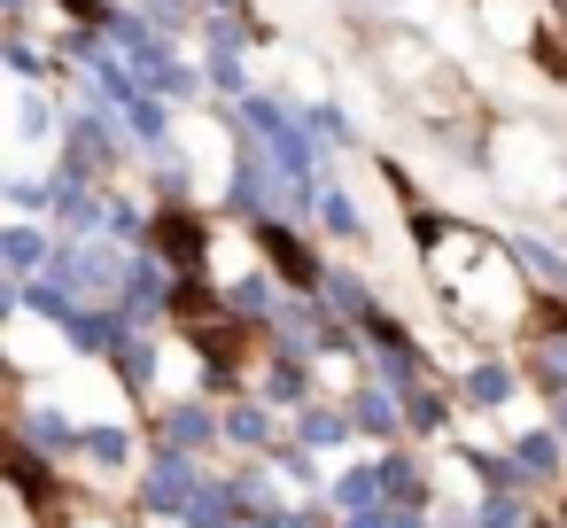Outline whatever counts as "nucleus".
Instances as JSON below:
<instances>
[{
    "mask_svg": "<svg viewBox=\"0 0 567 528\" xmlns=\"http://www.w3.org/2000/svg\"><path fill=\"white\" fill-rule=\"evenodd\" d=\"M210 474H203V458L195 451H172V443H156L148 458H141V474H133V497H141V513H156V520H179L187 505H195V489H203Z\"/></svg>",
    "mask_w": 567,
    "mask_h": 528,
    "instance_id": "f257e3e1",
    "label": "nucleus"
},
{
    "mask_svg": "<svg viewBox=\"0 0 567 528\" xmlns=\"http://www.w3.org/2000/svg\"><path fill=\"white\" fill-rule=\"evenodd\" d=\"M249 32H257V17H203V24H195V40H203V79H210V94H218L226 110L249 94Z\"/></svg>",
    "mask_w": 567,
    "mask_h": 528,
    "instance_id": "f03ea898",
    "label": "nucleus"
},
{
    "mask_svg": "<svg viewBox=\"0 0 567 528\" xmlns=\"http://www.w3.org/2000/svg\"><path fill=\"white\" fill-rule=\"evenodd\" d=\"M249 241H257V257L288 280V288H311L319 296V280H327V257L311 249V234L288 218V210H272V218H249Z\"/></svg>",
    "mask_w": 567,
    "mask_h": 528,
    "instance_id": "7ed1b4c3",
    "label": "nucleus"
},
{
    "mask_svg": "<svg viewBox=\"0 0 567 528\" xmlns=\"http://www.w3.org/2000/svg\"><path fill=\"white\" fill-rule=\"evenodd\" d=\"M210 218L195 210V203H164L156 210V241L148 249H164V265L172 272H187V280H210Z\"/></svg>",
    "mask_w": 567,
    "mask_h": 528,
    "instance_id": "20e7f679",
    "label": "nucleus"
},
{
    "mask_svg": "<svg viewBox=\"0 0 567 528\" xmlns=\"http://www.w3.org/2000/svg\"><path fill=\"white\" fill-rule=\"evenodd\" d=\"M17 443L63 466V458H79V443H86V427H79V420H71L63 404H40V396H24V404H17Z\"/></svg>",
    "mask_w": 567,
    "mask_h": 528,
    "instance_id": "39448f33",
    "label": "nucleus"
},
{
    "mask_svg": "<svg viewBox=\"0 0 567 528\" xmlns=\"http://www.w3.org/2000/svg\"><path fill=\"white\" fill-rule=\"evenodd\" d=\"M350 420H358L365 443H396V435H412V427H404V396H396L389 381H373V373H358V389H350Z\"/></svg>",
    "mask_w": 567,
    "mask_h": 528,
    "instance_id": "423d86ee",
    "label": "nucleus"
},
{
    "mask_svg": "<svg viewBox=\"0 0 567 528\" xmlns=\"http://www.w3.org/2000/svg\"><path fill=\"white\" fill-rule=\"evenodd\" d=\"M156 443H172V451H210V443H226V412H210L203 396H179L172 412H156Z\"/></svg>",
    "mask_w": 567,
    "mask_h": 528,
    "instance_id": "0eeeda50",
    "label": "nucleus"
},
{
    "mask_svg": "<svg viewBox=\"0 0 567 528\" xmlns=\"http://www.w3.org/2000/svg\"><path fill=\"white\" fill-rule=\"evenodd\" d=\"M110 373H117L133 396H148V389H156V373H164L156 334H148V327H117V342H110Z\"/></svg>",
    "mask_w": 567,
    "mask_h": 528,
    "instance_id": "6e6552de",
    "label": "nucleus"
},
{
    "mask_svg": "<svg viewBox=\"0 0 567 528\" xmlns=\"http://www.w3.org/2000/svg\"><path fill=\"white\" fill-rule=\"evenodd\" d=\"M55 257V234L40 218H17V226H0V265H9V280H40Z\"/></svg>",
    "mask_w": 567,
    "mask_h": 528,
    "instance_id": "1a4fd4ad",
    "label": "nucleus"
},
{
    "mask_svg": "<svg viewBox=\"0 0 567 528\" xmlns=\"http://www.w3.org/2000/svg\"><path fill=\"white\" fill-rule=\"evenodd\" d=\"M513 389H520V365H513V358H474V365H466V381H458L466 412H505V404H513Z\"/></svg>",
    "mask_w": 567,
    "mask_h": 528,
    "instance_id": "9d476101",
    "label": "nucleus"
},
{
    "mask_svg": "<svg viewBox=\"0 0 567 528\" xmlns=\"http://www.w3.org/2000/svg\"><path fill=\"white\" fill-rule=\"evenodd\" d=\"M226 443H234V451H241V458H265V451H272V443H280V427H272V404H265V396H257V389H249V396H234V404H226Z\"/></svg>",
    "mask_w": 567,
    "mask_h": 528,
    "instance_id": "9b49d317",
    "label": "nucleus"
},
{
    "mask_svg": "<svg viewBox=\"0 0 567 528\" xmlns=\"http://www.w3.org/2000/svg\"><path fill=\"white\" fill-rule=\"evenodd\" d=\"M373 458H381V489H389V505H404V513H427V497H435V482L420 474V458H412L404 443H381Z\"/></svg>",
    "mask_w": 567,
    "mask_h": 528,
    "instance_id": "f8f14e48",
    "label": "nucleus"
},
{
    "mask_svg": "<svg viewBox=\"0 0 567 528\" xmlns=\"http://www.w3.org/2000/svg\"><path fill=\"white\" fill-rule=\"evenodd\" d=\"M319 296H327V303H334V319H350V327H365V319L381 311V296H373V280H365L358 265H327Z\"/></svg>",
    "mask_w": 567,
    "mask_h": 528,
    "instance_id": "ddd939ff",
    "label": "nucleus"
},
{
    "mask_svg": "<svg viewBox=\"0 0 567 528\" xmlns=\"http://www.w3.org/2000/svg\"><path fill=\"white\" fill-rule=\"evenodd\" d=\"M296 443H311V451H342V443H358V420H350V404H303L296 412V427H288Z\"/></svg>",
    "mask_w": 567,
    "mask_h": 528,
    "instance_id": "4468645a",
    "label": "nucleus"
},
{
    "mask_svg": "<svg viewBox=\"0 0 567 528\" xmlns=\"http://www.w3.org/2000/svg\"><path fill=\"white\" fill-rule=\"evenodd\" d=\"M179 528H249V513H241V497H234V474H210V482L195 489V505L179 513Z\"/></svg>",
    "mask_w": 567,
    "mask_h": 528,
    "instance_id": "2eb2a0df",
    "label": "nucleus"
},
{
    "mask_svg": "<svg viewBox=\"0 0 567 528\" xmlns=\"http://www.w3.org/2000/svg\"><path fill=\"white\" fill-rule=\"evenodd\" d=\"M257 396H265V404H288V412H303V404H311V358H288V350H272V365H265Z\"/></svg>",
    "mask_w": 567,
    "mask_h": 528,
    "instance_id": "dca6fc26",
    "label": "nucleus"
},
{
    "mask_svg": "<svg viewBox=\"0 0 567 528\" xmlns=\"http://www.w3.org/2000/svg\"><path fill=\"white\" fill-rule=\"evenodd\" d=\"M79 458H86V466H102V474H125V466L141 458V443H133V427L94 420V427H86V443H79Z\"/></svg>",
    "mask_w": 567,
    "mask_h": 528,
    "instance_id": "f3484780",
    "label": "nucleus"
},
{
    "mask_svg": "<svg viewBox=\"0 0 567 528\" xmlns=\"http://www.w3.org/2000/svg\"><path fill=\"white\" fill-rule=\"evenodd\" d=\"M505 249H513V265L536 272L544 296H567V249H551V241H536V234H505Z\"/></svg>",
    "mask_w": 567,
    "mask_h": 528,
    "instance_id": "a211bd4d",
    "label": "nucleus"
},
{
    "mask_svg": "<svg viewBox=\"0 0 567 528\" xmlns=\"http://www.w3.org/2000/svg\"><path fill=\"white\" fill-rule=\"evenodd\" d=\"M17 141H24V148L63 141V110H55V94H48V86H24V94H17Z\"/></svg>",
    "mask_w": 567,
    "mask_h": 528,
    "instance_id": "6ab92c4d",
    "label": "nucleus"
},
{
    "mask_svg": "<svg viewBox=\"0 0 567 528\" xmlns=\"http://www.w3.org/2000/svg\"><path fill=\"white\" fill-rule=\"evenodd\" d=\"M513 458H520L536 482H559V466H567V435H559V427H520V435H513Z\"/></svg>",
    "mask_w": 567,
    "mask_h": 528,
    "instance_id": "aec40b11",
    "label": "nucleus"
},
{
    "mask_svg": "<svg viewBox=\"0 0 567 528\" xmlns=\"http://www.w3.org/2000/svg\"><path fill=\"white\" fill-rule=\"evenodd\" d=\"M311 218H319L311 234H334V241H365V210H358V203H350V187H334V179L319 187V210H311Z\"/></svg>",
    "mask_w": 567,
    "mask_h": 528,
    "instance_id": "412c9836",
    "label": "nucleus"
},
{
    "mask_svg": "<svg viewBox=\"0 0 567 528\" xmlns=\"http://www.w3.org/2000/svg\"><path fill=\"white\" fill-rule=\"evenodd\" d=\"M327 497H334V513H365V505H381V497H389V489H381V458L342 466V482H334Z\"/></svg>",
    "mask_w": 567,
    "mask_h": 528,
    "instance_id": "4be33fe9",
    "label": "nucleus"
},
{
    "mask_svg": "<svg viewBox=\"0 0 567 528\" xmlns=\"http://www.w3.org/2000/svg\"><path fill=\"white\" fill-rule=\"evenodd\" d=\"M466 528H536V513L520 505V489H482V505L466 513Z\"/></svg>",
    "mask_w": 567,
    "mask_h": 528,
    "instance_id": "5701e85b",
    "label": "nucleus"
},
{
    "mask_svg": "<svg viewBox=\"0 0 567 528\" xmlns=\"http://www.w3.org/2000/svg\"><path fill=\"white\" fill-rule=\"evenodd\" d=\"M404 427H412V435H443V427H451V396H443L435 381L412 389V396H404Z\"/></svg>",
    "mask_w": 567,
    "mask_h": 528,
    "instance_id": "b1692460",
    "label": "nucleus"
},
{
    "mask_svg": "<svg viewBox=\"0 0 567 528\" xmlns=\"http://www.w3.org/2000/svg\"><path fill=\"white\" fill-rule=\"evenodd\" d=\"M466 474H474L482 489H528V482H536L513 451H497V458H489V451H474V458H466Z\"/></svg>",
    "mask_w": 567,
    "mask_h": 528,
    "instance_id": "393cba45",
    "label": "nucleus"
},
{
    "mask_svg": "<svg viewBox=\"0 0 567 528\" xmlns=\"http://www.w3.org/2000/svg\"><path fill=\"white\" fill-rule=\"evenodd\" d=\"M528 381H536V389H544L551 404L567 396V334H559V342H536V350H528Z\"/></svg>",
    "mask_w": 567,
    "mask_h": 528,
    "instance_id": "a878e982",
    "label": "nucleus"
},
{
    "mask_svg": "<svg viewBox=\"0 0 567 528\" xmlns=\"http://www.w3.org/2000/svg\"><path fill=\"white\" fill-rule=\"evenodd\" d=\"M303 110H311V125H319V133H327L334 148H358V125H350V117H342L334 102H303Z\"/></svg>",
    "mask_w": 567,
    "mask_h": 528,
    "instance_id": "bb28decb",
    "label": "nucleus"
},
{
    "mask_svg": "<svg viewBox=\"0 0 567 528\" xmlns=\"http://www.w3.org/2000/svg\"><path fill=\"white\" fill-rule=\"evenodd\" d=\"M9 203H17V210H48V203H55V179H24V172H17V179H9Z\"/></svg>",
    "mask_w": 567,
    "mask_h": 528,
    "instance_id": "cd10ccee",
    "label": "nucleus"
},
{
    "mask_svg": "<svg viewBox=\"0 0 567 528\" xmlns=\"http://www.w3.org/2000/svg\"><path fill=\"white\" fill-rule=\"evenodd\" d=\"M55 9H63V24H110L117 0H55Z\"/></svg>",
    "mask_w": 567,
    "mask_h": 528,
    "instance_id": "c85d7f7f",
    "label": "nucleus"
},
{
    "mask_svg": "<svg viewBox=\"0 0 567 528\" xmlns=\"http://www.w3.org/2000/svg\"><path fill=\"white\" fill-rule=\"evenodd\" d=\"M249 528H327V520H319V505H280V513H265Z\"/></svg>",
    "mask_w": 567,
    "mask_h": 528,
    "instance_id": "c756f323",
    "label": "nucleus"
},
{
    "mask_svg": "<svg viewBox=\"0 0 567 528\" xmlns=\"http://www.w3.org/2000/svg\"><path fill=\"white\" fill-rule=\"evenodd\" d=\"M0 17H9V24H24V17H32V0H0Z\"/></svg>",
    "mask_w": 567,
    "mask_h": 528,
    "instance_id": "7c9ffc66",
    "label": "nucleus"
},
{
    "mask_svg": "<svg viewBox=\"0 0 567 528\" xmlns=\"http://www.w3.org/2000/svg\"><path fill=\"white\" fill-rule=\"evenodd\" d=\"M350 9H358V0H350ZM373 9H389V0H373Z\"/></svg>",
    "mask_w": 567,
    "mask_h": 528,
    "instance_id": "2f4dec72",
    "label": "nucleus"
},
{
    "mask_svg": "<svg viewBox=\"0 0 567 528\" xmlns=\"http://www.w3.org/2000/svg\"><path fill=\"white\" fill-rule=\"evenodd\" d=\"M559 528H567V505H559Z\"/></svg>",
    "mask_w": 567,
    "mask_h": 528,
    "instance_id": "473e14b6",
    "label": "nucleus"
},
{
    "mask_svg": "<svg viewBox=\"0 0 567 528\" xmlns=\"http://www.w3.org/2000/svg\"><path fill=\"white\" fill-rule=\"evenodd\" d=\"M559 327H567V303H559Z\"/></svg>",
    "mask_w": 567,
    "mask_h": 528,
    "instance_id": "72a5a7b5",
    "label": "nucleus"
}]
</instances>
